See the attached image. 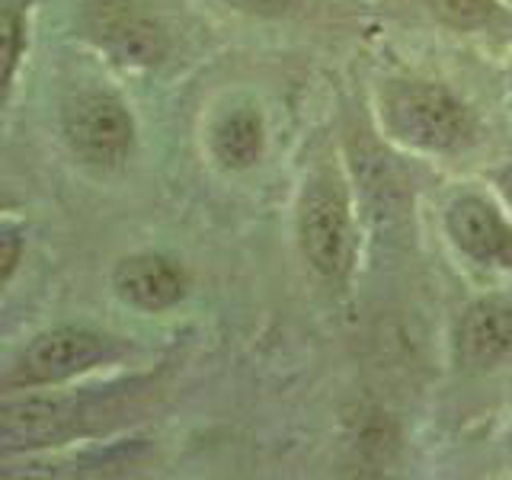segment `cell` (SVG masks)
Segmentation results:
<instances>
[{
  "label": "cell",
  "instance_id": "cell-1",
  "mask_svg": "<svg viewBox=\"0 0 512 480\" xmlns=\"http://www.w3.org/2000/svg\"><path fill=\"white\" fill-rule=\"evenodd\" d=\"M384 116L397 138L429 151L458 148L471 135L468 109L436 84H397L384 100Z\"/></svg>",
  "mask_w": 512,
  "mask_h": 480
},
{
  "label": "cell",
  "instance_id": "cell-2",
  "mask_svg": "<svg viewBox=\"0 0 512 480\" xmlns=\"http://www.w3.org/2000/svg\"><path fill=\"white\" fill-rule=\"evenodd\" d=\"M109 356V340L93 330H80V327H58L36 336L20 362L13 365V372L7 384H55L64 378H74L80 372H87L96 362H103Z\"/></svg>",
  "mask_w": 512,
  "mask_h": 480
},
{
  "label": "cell",
  "instance_id": "cell-3",
  "mask_svg": "<svg viewBox=\"0 0 512 480\" xmlns=\"http://www.w3.org/2000/svg\"><path fill=\"white\" fill-rule=\"evenodd\" d=\"M64 135L77 157L109 167L132 148L135 125L119 100L106 93H84L64 109Z\"/></svg>",
  "mask_w": 512,
  "mask_h": 480
},
{
  "label": "cell",
  "instance_id": "cell-4",
  "mask_svg": "<svg viewBox=\"0 0 512 480\" xmlns=\"http://www.w3.org/2000/svg\"><path fill=\"white\" fill-rule=\"evenodd\" d=\"M301 253L320 276H340L349 253V212L340 189L330 183H314L304 192L301 218Z\"/></svg>",
  "mask_w": 512,
  "mask_h": 480
},
{
  "label": "cell",
  "instance_id": "cell-5",
  "mask_svg": "<svg viewBox=\"0 0 512 480\" xmlns=\"http://www.w3.org/2000/svg\"><path fill=\"white\" fill-rule=\"evenodd\" d=\"M87 32L106 52L135 68H151L167 55V36L148 13L125 4V0H103L87 13Z\"/></svg>",
  "mask_w": 512,
  "mask_h": 480
},
{
  "label": "cell",
  "instance_id": "cell-6",
  "mask_svg": "<svg viewBox=\"0 0 512 480\" xmlns=\"http://www.w3.org/2000/svg\"><path fill=\"white\" fill-rule=\"evenodd\" d=\"M448 231H452L455 244L477 263L512 266V231L484 199H458L448 212Z\"/></svg>",
  "mask_w": 512,
  "mask_h": 480
},
{
  "label": "cell",
  "instance_id": "cell-7",
  "mask_svg": "<svg viewBox=\"0 0 512 480\" xmlns=\"http://www.w3.org/2000/svg\"><path fill=\"white\" fill-rule=\"evenodd\" d=\"M116 292L141 311H164L186 292V276L164 256H128L112 276Z\"/></svg>",
  "mask_w": 512,
  "mask_h": 480
},
{
  "label": "cell",
  "instance_id": "cell-8",
  "mask_svg": "<svg viewBox=\"0 0 512 480\" xmlns=\"http://www.w3.org/2000/svg\"><path fill=\"white\" fill-rule=\"evenodd\" d=\"M512 349V308L503 301H477L461 317L458 362L464 368H490Z\"/></svg>",
  "mask_w": 512,
  "mask_h": 480
},
{
  "label": "cell",
  "instance_id": "cell-9",
  "mask_svg": "<svg viewBox=\"0 0 512 480\" xmlns=\"http://www.w3.org/2000/svg\"><path fill=\"white\" fill-rule=\"evenodd\" d=\"M80 407L71 400H20L4 407V432L7 448H32L58 442L77 426Z\"/></svg>",
  "mask_w": 512,
  "mask_h": 480
},
{
  "label": "cell",
  "instance_id": "cell-10",
  "mask_svg": "<svg viewBox=\"0 0 512 480\" xmlns=\"http://www.w3.org/2000/svg\"><path fill=\"white\" fill-rule=\"evenodd\" d=\"M215 154L224 167L244 170L256 164V157L263 151V122L253 109H237L231 116H224L215 128Z\"/></svg>",
  "mask_w": 512,
  "mask_h": 480
},
{
  "label": "cell",
  "instance_id": "cell-11",
  "mask_svg": "<svg viewBox=\"0 0 512 480\" xmlns=\"http://www.w3.org/2000/svg\"><path fill=\"white\" fill-rule=\"evenodd\" d=\"M432 10H436L448 26L474 29V26H484L493 16V0H432Z\"/></svg>",
  "mask_w": 512,
  "mask_h": 480
},
{
  "label": "cell",
  "instance_id": "cell-12",
  "mask_svg": "<svg viewBox=\"0 0 512 480\" xmlns=\"http://www.w3.org/2000/svg\"><path fill=\"white\" fill-rule=\"evenodd\" d=\"M20 32H23L20 16H16L13 10H7V16H4V58H7V84H10V77H13L16 58H20Z\"/></svg>",
  "mask_w": 512,
  "mask_h": 480
},
{
  "label": "cell",
  "instance_id": "cell-13",
  "mask_svg": "<svg viewBox=\"0 0 512 480\" xmlns=\"http://www.w3.org/2000/svg\"><path fill=\"white\" fill-rule=\"evenodd\" d=\"M231 7L237 10H247V13H260V16H272V13H282L288 10L292 0H228Z\"/></svg>",
  "mask_w": 512,
  "mask_h": 480
},
{
  "label": "cell",
  "instance_id": "cell-14",
  "mask_svg": "<svg viewBox=\"0 0 512 480\" xmlns=\"http://www.w3.org/2000/svg\"><path fill=\"white\" fill-rule=\"evenodd\" d=\"M16 263H20V237L13 231H4V279L13 276Z\"/></svg>",
  "mask_w": 512,
  "mask_h": 480
},
{
  "label": "cell",
  "instance_id": "cell-15",
  "mask_svg": "<svg viewBox=\"0 0 512 480\" xmlns=\"http://www.w3.org/2000/svg\"><path fill=\"white\" fill-rule=\"evenodd\" d=\"M500 189H503V196H506L509 205H512V167L500 173Z\"/></svg>",
  "mask_w": 512,
  "mask_h": 480
}]
</instances>
